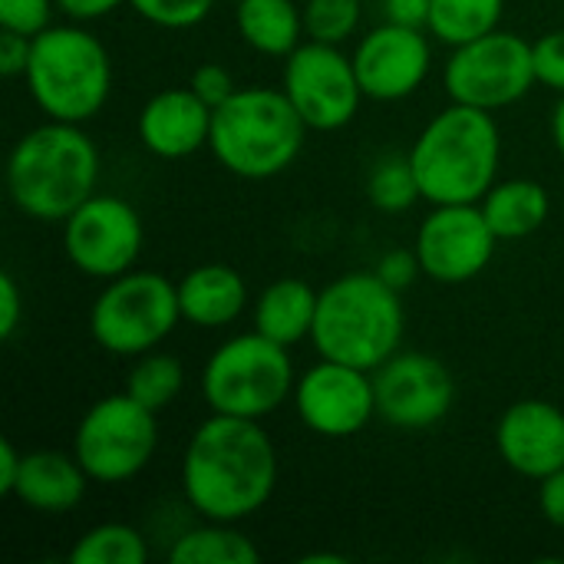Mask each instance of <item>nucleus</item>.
Segmentation results:
<instances>
[{"instance_id": "f3484780", "label": "nucleus", "mask_w": 564, "mask_h": 564, "mask_svg": "<svg viewBox=\"0 0 564 564\" xmlns=\"http://www.w3.org/2000/svg\"><path fill=\"white\" fill-rule=\"evenodd\" d=\"M496 449L516 476L542 482L564 469V410L549 400H516L496 423Z\"/></svg>"}, {"instance_id": "9b49d317", "label": "nucleus", "mask_w": 564, "mask_h": 564, "mask_svg": "<svg viewBox=\"0 0 564 564\" xmlns=\"http://www.w3.org/2000/svg\"><path fill=\"white\" fill-rule=\"evenodd\" d=\"M281 89L311 132H337L350 126L367 99L354 56L344 53V46L317 40H304L291 56H284Z\"/></svg>"}, {"instance_id": "bb28decb", "label": "nucleus", "mask_w": 564, "mask_h": 564, "mask_svg": "<svg viewBox=\"0 0 564 564\" xmlns=\"http://www.w3.org/2000/svg\"><path fill=\"white\" fill-rule=\"evenodd\" d=\"M182 390H185V367L172 354L149 350L135 357L132 370L126 373V393L139 400L142 406H149L152 413H162L165 406H172Z\"/></svg>"}, {"instance_id": "423d86ee", "label": "nucleus", "mask_w": 564, "mask_h": 564, "mask_svg": "<svg viewBox=\"0 0 564 564\" xmlns=\"http://www.w3.org/2000/svg\"><path fill=\"white\" fill-rule=\"evenodd\" d=\"M23 79L46 119L83 126L109 102L112 56L83 23H53L33 36V56Z\"/></svg>"}, {"instance_id": "ddd939ff", "label": "nucleus", "mask_w": 564, "mask_h": 564, "mask_svg": "<svg viewBox=\"0 0 564 564\" xmlns=\"http://www.w3.org/2000/svg\"><path fill=\"white\" fill-rule=\"evenodd\" d=\"M377 416L403 433L440 426L456 403V380L449 367L420 350H397L373 370Z\"/></svg>"}, {"instance_id": "37998d69", "label": "nucleus", "mask_w": 564, "mask_h": 564, "mask_svg": "<svg viewBox=\"0 0 564 564\" xmlns=\"http://www.w3.org/2000/svg\"><path fill=\"white\" fill-rule=\"evenodd\" d=\"M235 3H238V0H235Z\"/></svg>"}, {"instance_id": "a878e982", "label": "nucleus", "mask_w": 564, "mask_h": 564, "mask_svg": "<svg viewBox=\"0 0 564 564\" xmlns=\"http://www.w3.org/2000/svg\"><path fill=\"white\" fill-rule=\"evenodd\" d=\"M69 564H145L149 562V542L139 529L126 522H99L86 529L69 555Z\"/></svg>"}, {"instance_id": "39448f33", "label": "nucleus", "mask_w": 564, "mask_h": 564, "mask_svg": "<svg viewBox=\"0 0 564 564\" xmlns=\"http://www.w3.org/2000/svg\"><path fill=\"white\" fill-rule=\"evenodd\" d=\"M307 132L281 86H238L212 116L208 149L225 172L264 182L297 162Z\"/></svg>"}, {"instance_id": "20e7f679", "label": "nucleus", "mask_w": 564, "mask_h": 564, "mask_svg": "<svg viewBox=\"0 0 564 564\" xmlns=\"http://www.w3.org/2000/svg\"><path fill=\"white\" fill-rule=\"evenodd\" d=\"M403 301L377 271H350L317 297L311 344L321 357L377 370L403 344Z\"/></svg>"}, {"instance_id": "9d476101", "label": "nucleus", "mask_w": 564, "mask_h": 564, "mask_svg": "<svg viewBox=\"0 0 564 564\" xmlns=\"http://www.w3.org/2000/svg\"><path fill=\"white\" fill-rule=\"evenodd\" d=\"M443 86L453 102L502 112L539 86L532 43L499 26L473 43L453 46L443 69Z\"/></svg>"}, {"instance_id": "6ab92c4d", "label": "nucleus", "mask_w": 564, "mask_h": 564, "mask_svg": "<svg viewBox=\"0 0 564 564\" xmlns=\"http://www.w3.org/2000/svg\"><path fill=\"white\" fill-rule=\"evenodd\" d=\"M89 482L93 479L86 476L73 449H33L23 453L20 479L10 499H17L36 516H69L86 499Z\"/></svg>"}, {"instance_id": "473e14b6", "label": "nucleus", "mask_w": 564, "mask_h": 564, "mask_svg": "<svg viewBox=\"0 0 564 564\" xmlns=\"http://www.w3.org/2000/svg\"><path fill=\"white\" fill-rule=\"evenodd\" d=\"M188 86H192L212 109H218L221 102H228V99L238 93V83H235L231 69L221 66V63H202V66L192 73Z\"/></svg>"}, {"instance_id": "4be33fe9", "label": "nucleus", "mask_w": 564, "mask_h": 564, "mask_svg": "<svg viewBox=\"0 0 564 564\" xmlns=\"http://www.w3.org/2000/svg\"><path fill=\"white\" fill-rule=\"evenodd\" d=\"M238 36L261 56L284 59L304 40V10L294 0H238Z\"/></svg>"}, {"instance_id": "4468645a", "label": "nucleus", "mask_w": 564, "mask_h": 564, "mask_svg": "<svg viewBox=\"0 0 564 564\" xmlns=\"http://www.w3.org/2000/svg\"><path fill=\"white\" fill-rule=\"evenodd\" d=\"M413 248L420 254L423 278L436 284H469L492 264L499 235L479 202L433 205L416 228Z\"/></svg>"}, {"instance_id": "5701e85b", "label": "nucleus", "mask_w": 564, "mask_h": 564, "mask_svg": "<svg viewBox=\"0 0 564 564\" xmlns=\"http://www.w3.org/2000/svg\"><path fill=\"white\" fill-rule=\"evenodd\" d=\"M499 241H519L535 235L552 212V195L535 178H506L496 182L479 202Z\"/></svg>"}, {"instance_id": "0eeeda50", "label": "nucleus", "mask_w": 564, "mask_h": 564, "mask_svg": "<svg viewBox=\"0 0 564 564\" xmlns=\"http://www.w3.org/2000/svg\"><path fill=\"white\" fill-rule=\"evenodd\" d=\"M291 347L268 340L258 330L238 334L212 350L202 367L198 387L208 413L268 420L294 397Z\"/></svg>"}, {"instance_id": "4c0bfd02", "label": "nucleus", "mask_w": 564, "mask_h": 564, "mask_svg": "<svg viewBox=\"0 0 564 564\" xmlns=\"http://www.w3.org/2000/svg\"><path fill=\"white\" fill-rule=\"evenodd\" d=\"M383 7V20L400 23V26H416L426 30L430 26V7L433 0H380Z\"/></svg>"}, {"instance_id": "f03ea898", "label": "nucleus", "mask_w": 564, "mask_h": 564, "mask_svg": "<svg viewBox=\"0 0 564 564\" xmlns=\"http://www.w3.org/2000/svg\"><path fill=\"white\" fill-rule=\"evenodd\" d=\"M102 155L79 122L46 119L7 155V195L20 215L63 225L99 188Z\"/></svg>"}, {"instance_id": "c9c22d12", "label": "nucleus", "mask_w": 564, "mask_h": 564, "mask_svg": "<svg viewBox=\"0 0 564 564\" xmlns=\"http://www.w3.org/2000/svg\"><path fill=\"white\" fill-rule=\"evenodd\" d=\"M23 324V291L10 271L0 274V340H10Z\"/></svg>"}, {"instance_id": "72a5a7b5", "label": "nucleus", "mask_w": 564, "mask_h": 564, "mask_svg": "<svg viewBox=\"0 0 564 564\" xmlns=\"http://www.w3.org/2000/svg\"><path fill=\"white\" fill-rule=\"evenodd\" d=\"M393 291H406V288H413L416 284V278L423 274V264H420V254H416V248H393V251H387L380 261H377V268H373Z\"/></svg>"}, {"instance_id": "f8f14e48", "label": "nucleus", "mask_w": 564, "mask_h": 564, "mask_svg": "<svg viewBox=\"0 0 564 564\" xmlns=\"http://www.w3.org/2000/svg\"><path fill=\"white\" fill-rule=\"evenodd\" d=\"M142 218L119 195L96 192L63 221V254L93 281H112L132 271L142 254Z\"/></svg>"}, {"instance_id": "7ed1b4c3", "label": "nucleus", "mask_w": 564, "mask_h": 564, "mask_svg": "<svg viewBox=\"0 0 564 564\" xmlns=\"http://www.w3.org/2000/svg\"><path fill=\"white\" fill-rule=\"evenodd\" d=\"M406 155L416 172L423 202H482L486 192L499 182L502 165V132L496 112L449 102L423 126Z\"/></svg>"}, {"instance_id": "412c9836", "label": "nucleus", "mask_w": 564, "mask_h": 564, "mask_svg": "<svg viewBox=\"0 0 564 564\" xmlns=\"http://www.w3.org/2000/svg\"><path fill=\"white\" fill-rule=\"evenodd\" d=\"M317 297L307 281L301 278H278L271 281L251 304V324L258 334H264L274 344L294 347L301 340H311L314 317H317Z\"/></svg>"}, {"instance_id": "b1692460", "label": "nucleus", "mask_w": 564, "mask_h": 564, "mask_svg": "<svg viewBox=\"0 0 564 564\" xmlns=\"http://www.w3.org/2000/svg\"><path fill=\"white\" fill-rule=\"evenodd\" d=\"M172 564H258L261 549L251 535L238 529V522H212L205 519L195 529H185L169 545Z\"/></svg>"}, {"instance_id": "a19ab883", "label": "nucleus", "mask_w": 564, "mask_h": 564, "mask_svg": "<svg viewBox=\"0 0 564 564\" xmlns=\"http://www.w3.org/2000/svg\"><path fill=\"white\" fill-rule=\"evenodd\" d=\"M549 129H552V142H555L558 155L564 159V93L558 96L555 109H552V122H549Z\"/></svg>"}, {"instance_id": "7c9ffc66", "label": "nucleus", "mask_w": 564, "mask_h": 564, "mask_svg": "<svg viewBox=\"0 0 564 564\" xmlns=\"http://www.w3.org/2000/svg\"><path fill=\"white\" fill-rule=\"evenodd\" d=\"M56 0H0V30H17L26 36L53 26Z\"/></svg>"}, {"instance_id": "f257e3e1", "label": "nucleus", "mask_w": 564, "mask_h": 564, "mask_svg": "<svg viewBox=\"0 0 564 564\" xmlns=\"http://www.w3.org/2000/svg\"><path fill=\"white\" fill-rule=\"evenodd\" d=\"M278 489V449L261 420L208 413L182 456V496L202 519L245 522Z\"/></svg>"}, {"instance_id": "2eb2a0df", "label": "nucleus", "mask_w": 564, "mask_h": 564, "mask_svg": "<svg viewBox=\"0 0 564 564\" xmlns=\"http://www.w3.org/2000/svg\"><path fill=\"white\" fill-rule=\"evenodd\" d=\"M297 420L321 440H350L377 416L373 373L321 357L294 383Z\"/></svg>"}, {"instance_id": "dca6fc26", "label": "nucleus", "mask_w": 564, "mask_h": 564, "mask_svg": "<svg viewBox=\"0 0 564 564\" xmlns=\"http://www.w3.org/2000/svg\"><path fill=\"white\" fill-rule=\"evenodd\" d=\"M350 56H354L360 89L373 102L410 99L433 69L430 30L400 26L390 20L364 33Z\"/></svg>"}, {"instance_id": "aec40b11", "label": "nucleus", "mask_w": 564, "mask_h": 564, "mask_svg": "<svg viewBox=\"0 0 564 564\" xmlns=\"http://www.w3.org/2000/svg\"><path fill=\"white\" fill-rule=\"evenodd\" d=\"M175 288H178L182 321L198 330L231 327L248 311V301H251L248 284L238 274V268L221 264V261L192 268L182 281H175Z\"/></svg>"}, {"instance_id": "1a4fd4ad", "label": "nucleus", "mask_w": 564, "mask_h": 564, "mask_svg": "<svg viewBox=\"0 0 564 564\" xmlns=\"http://www.w3.org/2000/svg\"><path fill=\"white\" fill-rule=\"evenodd\" d=\"M159 453V413L126 390L96 400L76 423L73 456L99 486L132 482Z\"/></svg>"}, {"instance_id": "cd10ccee", "label": "nucleus", "mask_w": 564, "mask_h": 564, "mask_svg": "<svg viewBox=\"0 0 564 564\" xmlns=\"http://www.w3.org/2000/svg\"><path fill=\"white\" fill-rule=\"evenodd\" d=\"M367 198L383 215L410 212L423 198L416 172L410 165V155H383L367 178Z\"/></svg>"}, {"instance_id": "2f4dec72", "label": "nucleus", "mask_w": 564, "mask_h": 564, "mask_svg": "<svg viewBox=\"0 0 564 564\" xmlns=\"http://www.w3.org/2000/svg\"><path fill=\"white\" fill-rule=\"evenodd\" d=\"M535 56V79L539 86H549L552 93H564V26L549 30L532 43Z\"/></svg>"}, {"instance_id": "393cba45", "label": "nucleus", "mask_w": 564, "mask_h": 564, "mask_svg": "<svg viewBox=\"0 0 564 564\" xmlns=\"http://www.w3.org/2000/svg\"><path fill=\"white\" fill-rule=\"evenodd\" d=\"M506 0H433L430 7V36L443 46L473 43L502 26Z\"/></svg>"}, {"instance_id": "58836bf2", "label": "nucleus", "mask_w": 564, "mask_h": 564, "mask_svg": "<svg viewBox=\"0 0 564 564\" xmlns=\"http://www.w3.org/2000/svg\"><path fill=\"white\" fill-rule=\"evenodd\" d=\"M122 3H129V0H56V10L73 23H93V20L116 13Z\"/></svg>"}, {"instance_id": "6e6552de", "label": "nucleus", "mask_w": 564, "mask_h": 564, "mask_svg": "<svg viewBox=\"0 0 564 564\" xmlns=\"http://www.w3.org/2000/svg\"><path fill=\"white\" fill-rule=\"evenodd\" d=\"M182 324L178 288L159 271H126L96 294L89 307V337L112 357H142Z\"/></svg>"}, {"instance_id": "a211bd4d", "label": "nucleus", "mask_w": 564, "mask_h": 564, "mask_svg": "<svg viewBox=\"0 0 564 564\" xmlns=\"http://www.w3.org/2000/svg\"><path fill=\"white\" fill-rule=\"evenodd\" d=\"M212 116L215 109L192 86H172L145 99L135 119V132L149 155L178 162L208 149Z\"/></svg>"}, {"instance_id": "c85d7f7f", "label": "nucleus", "mask_w": 564, "mask_h": 564, "mask_svg": "<svg viewBox=\"0 0 564 564\" xmlns=\"http://www.w3.org/2000/svg\"><path fill=\"white\" fill-rule=\"evenodd\" d=\"M304 33L317 43L344 46L357 36L364 20V0H304Z\"/></svg>"}, {"instance_id": "79ce46f5", "label": "nucleus", "mask_w": 564, "mask_h": 564, "mask_svg": "<svg viewBox=\"0 0 564 564\" xmlns=\"http://www.w3.org/2000/svg\"><path fill=\"white\" fill-rule=\"evenodd\" d=\"M317 562L344 564V555H327V552H317V555H307V558H304V564H317Z\"/></svg>"}, {"instance_id": "f704fd0d", "label": "nucleus", "mask_w": 564, "mask_h": 564, "mask_svg": "<svg viewBox=\"0 0 564 564\" xmlns=\"http://www.w3.org/2000/svg\"><path fill=\"white\" fill-rule=\"evenodd\" d=\"M30 56H33V36L17 30H0V73L7 79L26 76Z\"/></svg>"}, {"instance_id": "ea45409f", "label": "nucleus", "mask_w": 564, "mask_h": 564, "mask_svg": "<svg viewBox=\"0 0 564 564\" xmlns=\"http://www.w3.org/2000/svg\"><path fill=\"white\" fill-rule=\"evenodd\" d=\"M20 466H23V453L13 446V440H0V496H7V499L13 496Z\"/></svg>"}, {"instance_id": "c756f323", "label": "nucleus", "mask_w": 564, "mask_h": 564, "mask_svg": "<svg viewBox=\"0 0 564 564\" xmlns=\"http://www.w3.org/2000/svg\"><path fill=\"white\" fill-rule=\"evenodd\" d=\"M129 7L152 26L192 30L208 20L215 0H129Z\"/></svg>"}, {"instance_id": "e433bc0d", "label": "nucleus", "mask_w": 564, "mask_h": 564, "mask_svg": "<svg viewBox=\"0 0 564 564\" xmlns=\"http://www.w3.org/2000/svg\"><path fill=\"white\" fill-rule=\"evenodd\" d=\"M539 512L552 529L564 532V469L539 482Z\"/></svg>"}]
</instances>
